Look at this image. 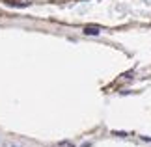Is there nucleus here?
<instances>
[{
  "mask_svg": "<svg viewBox=\"0 0 151 147\" xmlns=\"http://www.w3.org/2000/svg\"><path fill=\"white\" fill-rule=\"evenodd\" d=\"M84 34L86 36H97V34H101V26L88 24V26H84Z\"/></svg>",
  "mask_w": 151,
  "mask_h": 147,
  "instance_id": "obj_1",
  "label": "nucleus"
},
{
  "mask_svg": "<svg viewBox=\"0 0 151 147\" xmlns=\"http://www.w3.org/2000/svg\"><path fill=\"white\" fill-rule=\"evenodd\" d=\"M142 140H144V142H151V138H147V136H140Z\"/></svg>",
  "mask_w": 151,
  "mask_h": 147,
  "instance_id": "obj_2",
  "label": "nucleus"
},
{
  "mask_svg": "<svg viewBox=\"0 0 151 147\" xmlns=\"http://www.w3.org/2000/svg\"><path fill=\"white\" fill-rule=\"evenodd\" d=\"M11 147H22V145H19V143H9Z\"/></svg>",
  "mask_w": 151,
  "mask_h": 147,
  "instance_id": "obj_3",
  "label": "nucleus"
}]
</instances>
